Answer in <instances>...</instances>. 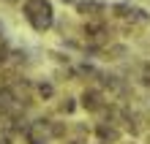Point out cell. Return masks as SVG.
Masks as SVG:
<instances>
[{
	"instance_id": "cell-1",
	"label": "cell",
	"mask_w": 150,
	"mask_h": 144,
	"mask_svg": "<svg viewBox=\"0 0 150 144\" xmlns=\"http://www.w3.org/2000/svg\"><path fill=\"white\" fill-rule=\"evenodd\" d=\"M22 11L28 16V22L33 25V30L44 33V30L52 27V19H55V16H52V6L47 0H28V3L22 6Z\"/></svg>"
},
{
	"instance_id": "cell-2",
	"label": "cell",
	"mask_w": 150,
	"mask_h": 144,
	"mask_svg": "<svg viewBox=\"0 0 150 144\" xmlns=\"http://www.w3.org/2000/svg\"><path fill=\"white\" fill-rule=\"evenodd\" d=\"M82 106L87 112H101L104 109V95L98 90H85L82 93Z\"/></svg>"
},
{
	"instance_id": "cell-3",
	"label": "cell",
	"mask_w": 150,
	"mask_h": 144,
	"mask_svg": "<svg viewBox=\"0 0 150 144\" xmlns=\"http://www.w3.org/2000/svg\"><path fill=\"white\" fill-rule=\"evenodd\" d=\"M96 133H98V139L104 141V144H115V141H117L120 139V131L117 128H115V122H98V125H96Z\"/></svg>"
},
{
	"instance_id": "cell-4",
	"label": "cell",
	"mask_w": 150,
	"mask_h": 144,
	"mask_svg": "<svg viewBox=\"0 0 150 144\" xmlns=\"http://www.w3.org/2000/svg\"><path fill=\"white\" fill-rule=\"evenodd\" d=\"M79 11L85 16H98V14H104V0H82Z\"/></svg>"
},
{
	"instance_id": "cell-5",
	"label": "cell",
	"mask_w": 150,
	"mask_h": 144,
	"mask_svg": "<svg viewBox=\"0 0 150 144\" xmlns=\"http://www.w3.org/2000/svg\"><path fill=\"white\" fill-rule=\"evenodd\" d=\"M128 19L134 22V25H139V27H145V25H150V14L145 11V8H131Z\"/></svg>"
},
{
	"instance_id": "cell-6",
	"label": "cell",
	"mask_w": 150,
	"mask_h": 144,
	"mask_svg": "<svg viewBox=\"0 0 150 144\" xmlns=\"http://www.w3.org/2000/svg\"><path fill=\"white\" fill-rule=\"evenodd\" d=\"M36 93H38V98H44V101H49V98L55 95V87H52L49 82H41V84H36Z\"/></svg>"
},
{
	"instance_id": "cell-7",
	"label": "cell",
	"mask_w": 150,
	"mask_h": 144,
	"mask_svg": "<svg viewBox=\"0 0 150 144\" xmlns=\"http://www.w3.org/2000/svg\"><path fill=\"white\" fill-rule=\"evenodd\" d=\"M47 131H49V136L63 139V136H66V122H49V125H47Z\"/></svg>"
},
{
	"instance_id": "cell-8",
	"label": "cell",
	"mask_w": 150,
	"mask_h": 144,
	"mask_svg": "<svg viewBox=\"0 0 150 144\" xmlns=\"http://www.w3.org/2000/svg\"><path fill=\"white\" fill-rule=\"evenodd\" d=\"M123 57H126V46H120V44L107 49V60H123Z\"/></svg>"
},
{
	"instance_id": "cell-9",
	"label": "cell",
	"mask_w": 150,
	"mask_h": 144,
	"mask_svg": "<svg viewBox=\"0 0 150 144\" xmlns=\"http://www.w3.org/2000/svg\"><path fill=\"white\" fill-rule=\"evenodd\" d=\"M74 109H76V103H74V98H66V101L60 103V112H63V114H74Z\"/></svg>"
},
{
	"instance_id": "cell-10",
	"label": "cell",
	"mask_w": 150,
	"mask_h": 144,
	"mask_svg": "<svg viewBox=\"0 0 150 144\" xmlns=\"http://www.w3.org/2000/svg\"><path fill=\"white\" fill-rule=\"evenodd\" d=\"M25 57H28L25 52H11V63H14V65H19V63H25Z\"/></svg>"
},
{
	"instance_id": "cell-11",
	"label": "cell",
	"mask_w": 150,
	"mask_h": 144,
	"mask_svg": "<svg viewBox=\"0 0 150 144\" xmlns=\"http://www.w3.org/2000/svg\"><path fill=\"white\" fill-rule=\"evenodd\" d=\"M6 60H8V52H6V46H3V44H0V65H3Z\"/></svg>"
},
{
	"instance_id": "cell-12",
	"label": "cell",
	"mask_w": 150,
	"mask_h": 144,
	"mask_svg": "<svg viewBox=\"0 0 150 144\" xmlns=\"http://www.w3.org/2000/svg\"><path fill=\"white\" fill-rule=\"evenodd\" d=\"M0 144H11V139H8V136H3V139H0Z\"/></svg>"
},
{
	"instance_id": "cell-13",
	"label": "cell",
	"mask_w": 150,
	"mask_h": 144,
	"mask_svg": "<svg viewBox=\"0 0 150 144\" xmlns=\"http://www.w3.org/2000/svg\"><path fill=\"white\" fill-rule=\"evenodd\" d=\"M63 3H74V0H63Z\"/></svg>"
}]
</instances>
